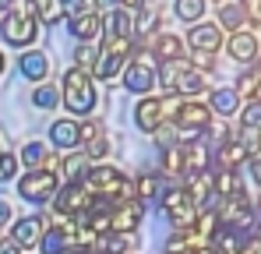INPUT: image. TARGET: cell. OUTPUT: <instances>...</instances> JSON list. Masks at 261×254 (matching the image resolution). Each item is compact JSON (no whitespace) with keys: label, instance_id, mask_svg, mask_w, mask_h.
Listing matches in <instances>:
<instances>
[{"label":"cell","instance_id":"e575fe53","mask_svg":"<svg viewBox=\"0 0 261 254\" xmlns=\"http://www.w3.org/2000/svg\"><path fill=\"white\" fill-rule=\"evenodd\" d=\"M163 173H170V176H184V156H180V141L170 145V148H163Z\"/></svg>","mask_w":261,"mask_h":254},{"label":"cell","instance_id":"d590c367","mask_svg":"<svg viewBox=\"0 0 261 254\" xmlns=\"http://www.w3.org/2000/svg\"><path fill=\"white\" fill-rule=\"evenodd\" d=\"M155 21H159V18H155V11H141V14L134 18L130 32H134V36H141V39H152V36H155Z\"/></svg>","mask_w":261,"mask_h":254},{"label":"cell","instance_id":"4dcf8cb0","mask_svg":"<svg viewBox=\"0 0 261 254\" xmlns=\"http://www.w3.org/2000/svg\"><path fill=\"white\" fill-rule=\"evenodd\" d=\"M173 14L184 21V25H198L205 18V0H176Z\"/></svg>","mask_w":261,"mask_h":254},{"label":"cell","instance_id":"7dc6e473","mask_svg":"<svg viewBox=\"0 0 261 254\" xmlns=\"http://www.w3.org/2000/svg\"><path fill=\"white\" fill-rule=\"evenodd\" d=\"M120 11H145V0H117Z\"/></svg>","mask_w":261,"mask_h":254},{"label":"cell","instance_id":"52a82bcc","mask_svg":"<svg viewBox=\"0 0 261 254\" xmlns=\"http://www.w3.org/2000/svg\"><path fill=\"white\" fill-rule=\"evenodd\" d=\"M219 222L222 226H229V230H237V233H254V201L244 194V198H229V201H219L216 209Z\"/></svg>","mask_w":261,"mask_h":254},{"label":"cell","instance_id":"e0dca14e","mask_svg":"<svg viewBox=\"0 0 261 254\" xmlns=\"http://www.w3.org/2000/svg\"><path fill=\"white\" fill-rule=\"evenodd\" d=\"M187 46H191L194 53H216L219 46H222V29L198 21V25H191V32H187Z\"/></svg>","mask_w":261,"mask_h":254},{"label":"cell","instance_id":"8992f818","mask_svg":"<svg viewBox=\"0 0 261 254\" xmlns=\"http://www.w3.org/2000/svg\"><path fill=\"white\" fill-rule=\"evenodd\" d=\"M163 212H166L173 233H184V230H191L198 222V209H194V201L187 198L184 187H166L163 191Z\"/></svg>","mask_w":261,"mask_h":254},{"label":"cell","instance_id":"c3c4849f","mask_svg":"<svg viewBox=\"0 0 261 254\" xmlns=\"http://www.w3.org/2000/svg\"><path fill=\"white\" fill-rule=\"evenodd\" d=\"M95 14L102 11V14H110V11H117V0H95V7H92Z\"/></svg>","mask_w":261,"mask_h":254},{"label":"cell","instance_id":"2e32d148","mask_svg":"<svg viewBox=\"0 0 261 254\" xmlns=\"http://www.w3.org/2000/svg\"><path fill=\"white\" fill-rule=\"evenodd\" d=\"M67 29H71V36L78 42H92V46H95V39H102V14H95V11L88 7V11H82V14L71 18Z\"/></svg>","mask_w":261,"mask_h":254},{"label":"cell","instance_id":"8fae6325","mask_svg":"<svg viewBox=\"0 0 261 254\" xmlns=\"http://www.w3.org/2000/svg\"><path fill=\"white\" fill-rule=\"evenodd\" d=\"M159 85V78H155V64H148L145 57L141 60H130L127 67H124V88L127 92H134V95H152V88Z\"/></svg>","mask_w":261,"mask_h":254},{"label":"cell","instance_id":"681fc988","mask_svg":"<svg viewBox=\"0 0 261 254\" xmlns=\"http://www.w3.org/2000/svg\"><path fill=\"white\" fill-rule=\"evenodd\" d=\"M0 254H21V251H18L14 240H0Z\"/></svg>","mask_w":261,"mask_h":254},{"label":"cell","instance_id":"db71d44e","mask_svg":"<svg viewBox=\"0 0 261 254\" xmlns=\"http://www.w3.org/2000/svg\"><path fill=\"white\" fill-rule=\"evenodd\" d=\"M7 71V57H4V49H0V74Z\"/></svg>","mask_w":261,"mask_h":254},{"label":"cell","instance_id":"816d5d0a","mask_svg":"<svg viewBox=\"0 0 261 254\" xmlns=\"http://www.w3.org/2000/svg\"><path fill=\"white\" fill-rule=\"evenodd\" d=\"M4 222H11V205H7V201H0V226H4Z\"/></svg>","mask_w":261,"mask_h":254},{"label":"cell","instance_id":"9c48e42d","mask_svg":"<svg viewBox=\"0 0 261 254\" xmlns=\"http://www.w3.org/2000/svg\"><path fill=\"white\" fill-rule=\"evenodd\" d=\"M18 194L32 205H43L57 194V173H46V169H29L25 176H18Z\"/></svg>","mask_w":261,"mask_h":254},{"label":"cell","instance_id":"ba28073f","mask_svg":"<svg viewBox=\"0 0 261 254\" xmlns=\"http://www.w3.org/2000/svg\"><path fill=\"white\" fill-rule=\"evenodd\" d=\"M170 124H173L176 134H201V131H208V124H212V110L205 103H198V99H184Z\"/></svg>","mask_w":261,"mask_h":254},{"label":"cell","instance_id":"bcb514c9","mask_svg":"<svg viewBox=\"0 0 261 254\" xmlns=\"http://www.w3.org/2000/svg\"><path fill=\"white\" fill-rule=\"evenodd\" d=\"M191 67H194V71H212V67H216V57H212V53H194Z\"/></svg>","mask_w":261,"mask_h":254},{"label":"cell","instance_id":"d6a6232c","mask_svg":"<svg viewBox=\"0 0 261 254\" xmlns=\"http://www.w3.org/2000/svg\"><path fill=\"white\" fill-rule=\"evenodd\" d=\"M95 64H99V46H92V42H78V46H74V67L85 71V74H92Z\"/></svg>","mask_w":261,"mask_h":254},{"label":"cell","instance_id":"5b68a950","mask_svg":"<svg viewBox=\"0 0 261 254\" xmlns=\"http://www.w3.org/2000/svg\"><path fill=\"white\" fill-rule=\"evenodd\" d=\"M0 32H4V42H11V46H32L36 32H39L32 4L29 7H11L7 14H0Z\"/></svg>","mask_w":261,"mask_h":254},{"label":"cell","instance_id":"30bf717a","mask_svg":"<svg viewBox=\"0 0 261 254\" xmlns=\"http://www.w3.org/2000/svg\"><path fill=\"white\" fill-rule=\"evenodd\" d=\"M53 205H57V215L60 219H82L92 209V194H88L82 184H64L60 194L53 198Z\"/></svg>","mask_w":261,"mask_h":254},{"label":"cell","instance_id":"9f6ffc18","mask_svg":"<svg viewBox=\"0 0 261 254\" xmlns=\"http://www.w3.org/2000/svg\"><path fill=\"white\" fill-rule=\"evenodd\" d=\"M254 212H261V194H258V205H254Z\"/></svg>","mask_w":261,"mask_h":254},{"label":"cell","instance_id":"6da1fadb","mask_svg":"<svg viewBox=\"0 0 261 254\" xmlns=\"http://www.w3.org/2000/svg\"><path fill=\"white\" fill-rule=\"evenodd\" d=\"M82 187H85L95 201H113V205H117V201L134 198V184H130L117 166H92Z\"/></svg>","mask_w":261,"mask_h":254},{"label":"cell","instance_id":"d4e9b609","mask_svg":"<svg viewBox=\"0 0 261 254\" xmlns=\"http://www.w3.org/2000/svg\"><path fill=\"white\" fill-rule=\"evenodd\" d=\"M21 74L29 78V82H43L46 74H49V60H46L43 49H29V53H21Z\"/></svg>","mask_w":261,"mask_h":254},{"label":"cell","instance_id":"484cf974","mask_svg":"<svg viewBox=\"0 0 261 254\" xmlns=\"http://www.w3.org/2000/svg\"><path fill=\"white\" fill-rule=\"evenodd\" d=\"M60 176H64V184H85V176H88V156L82 152H71L64 163H60Z\"/></svg>","mask_w":261,"mask_h":254},{"label":"cell","instance_id":"44dd1931","mask_svg":"<svg viewBox=\"0 0 261 254\" xmlns=\"http://www.w3.org/2000/svg\"><path fill=\"white\" fill-rule=\"evenodd\" d=\"M130 25H134V18H130L127 11H110V14H102V39H130L134 32H130Z\"/></svg>","mask_w":261,"mask_h":254},{"label":"cell","instance_id":"74e56055","mask_svg":"<svg viewBox=\"0 0 261 254\" xmlns=\"http://www.w3.org/2000/svg\"><path fill=\"white\" fill-rule=\"evenodd\" d=\"M46 156H49V152H46V148L39 145V141H29V145L21 148V163H25L29 169H43Z\"/></svg>","mask_w":261,"mask_h":254},{"label":"cell","instance_id":"7bdbcfd3","mask_svg":"<svg viewBox=\"0 0 261 254\" xmlns=\"http://www.w3.org/2000/svg\"><path fill=\"white\" fill-rule=\"evenodd\" d=\"M240 11H244V18H247V21L261 25V0H240Z\"/></svg>","mask_w":261,"mask_h":254},{"label":"cell","instance_id":"b9f144b4","mask_svg":"<svg viewBox=\"0 0 261 254\" xmlns=\"http://www.w3.org/2000/svg\"><path fill=\"white\" fill-rule=\"evenodd\" d=\"M14 173H18V156L0 152V180H14Z\"/></svg>","mask_w":261,"mask_h":254},{"label":"cell","instance_id":"f5cc1de1","mask_svg":"<svg viewBox=\"0 0 261 254\" xmlns=\"http://www.w3.org/2000/svg\"><path fill=\"white\" fill-rule=\"evenodd\" d=\"M194 254H219V251H216V247H212V244H208V247H198V251H194Z\"/></svg>","mask_w":261,"mask_h":254},{"label":"cell","instance_id":"cb8c5ba5","mask_svg":"<svg viewBox=\"0 0 261 254\" xmlns=\"http://www.w3.org/2000/svg\"><path fill=\"white\" fill-rule=\"evenodd\" d=\"M130 251V237H124V233H99L95 240H92V247H88V254H127Z\"/></svg>","mask_w":261,"mask_h":254},{"label":"cell","instance_id":"603a6c76","mask_svg":"<svg viewBox=\"0 0 261 254\" xmlns=\"http://www.w3.org/2000/svg\"><path fill=\"white\" fill-rule=\"evenodd\" d=\"M205 106H208L216 117H233V113H240V95H237L233 88H216Z\"/></svg>","mask_w":261,"mask_h":254},{"label":"cell","instance_id":"8d00e7d4","mask_svg":"<svg viewBox=\"0 0 261 254\" xmlns=\"http://www.w3.org/2000/svg\"><path fill=\"white\" fill-rule=\"evenodd\" d=\"M240 127L251 134H261V103H247L240 110Z\"/></svg>","mask_w":261,"mask_h":254},{"label":"cell","instance_id":"11a10c76","mask_svg":"<svg viewBox=\"0 0 261 254\" xmlns=\"http://www.w3.org/2000/svg\"><path fill=\"white\" fill-rule=\"evenodd\" d=\"M254 71H258V74H261V53H258V60H254Z\"/></svg>","mask_w":261,"mask_h":254},{"label":"cell","instance_id":"f907efd6","mask_svg":"<svg viewBox=\"0 0 261 254\" xmlns=\"http://www.w3.org/2000/svg\"><path fill=\"white\" fill-rule=\"evenodd\" d=\"M251 176H254V184H261V156L251 159Z\"/></svg>","mask_w":261,"mask_h":254},{"label":"cell","instance_id":"7c38bea8","mask_svg":"<svg viewBox=\"0 0 261 254\" xmlns=\"http://www.w3.org/2000/svg\"><path fill=\"white\" fill-rule=\"evenodd\" d=\"M43 233H46V219H43V215H21V219L11 222V240L18 244V251H32V247H39Z\"/></svg>","mask_w":261,"mask_h":254},{"label":"cell","instance_id":"83f0119b","mask_svg":"<svg viewBox=\"0 0 261 254\" xmlns=\"http://www.w3.org/2000/svg\"><path fill=\"white\" fill-rule=\"evenodd\" d=\"M124 67H127V60H120V57L99 49V64H95V71H92V78H99V82H113L117 74H124Z\"/></svg>","mask_w":261,"mask_h":254},{"label":"cell","instance_id":"836d02e7","mask_svg":"<svg viewBox=\"0 0 261 254\" xmlns=\"http://www.w3.org/2000/svg\"><path fill=\"white\" fill-rule=\"evenodd\" d=\"M57 103H60V88H57V85L43 82L36 92H32V106H36V110H53Z\"/></svg>","mask_w":261,"mask_h":254},{"label":"cell","instance_id":"ac0fdd59","mask_svg":"<svg viewBox=\"0 0 261 254\" xmlns=\"http://www.w3.org/2000/svg\"><path fill=\"white\" fill-rule=\"evenodd\" d=\"M247 159H251V156H247V145H244L240 138H226L216 148V166L219 169H237V166H244Z\"/></svg>","mask_w":261,"mask_h":254},{"label":"cell","instance_id":"7a4b0ae2","mask_svg":"<svg viewBox=\"0 0 261 254\" xmlns=\"http://www.w3.org/2000/svg\"><path fill=\"white\" fill-rule=\"evenodd\" d=\"M155 78H159V85H163L166 92H173V95H201V92L208 88L205 74L194 71L191 60H184V57L163 60V64L155 67Z\"/></svg>","mask_w":261,"mask_h":254},{"label":"cell","instance_id":"ffe728a7","mask_svg":"<svg viewBox=\"0 0 261 254\" xmlns=\"http://www.w3.org/2000/svg\"><path fill=\"white\" fill-rule=\"evenodd\" d=\"M148 53H155L159 64H163V60H176V57H184V39L173 36V32H155V36L148 39Z\"/></svg>","mask_w":261,"mask_h":254},{"label":"cell","instance_id":"f6af8a7d","mask_svg":"<svg viewBox=\"0 0 261 254\" xmlns=\"http://www.w3.org/2000/svg\"><path fill=\"white\" fill-rule=\"evenodd\" d=\"M106 152H110V141H106V138H99V141L85 145V156H88V159H102Z\"/></svg>","mask_w":261,"mask_h":254},{"label":"cell","instance_id":"f1b7e54d","mask_svg":"<svg viewBox=\"0 0 261 254\" xmlns=\"http://www.w3.org/2000/svg\"><path fill=\"white\" fill-rule=\"evenodd\" d=\"M233 92L240 95V99H247V103H261V74L251 67V71H244L237 85H233Z\"/></svg>","mask_w":261,"mask_h":254},{"label":"cell","instance_id":"d6986e66","mask_svg":"<svg viewBox=\"0 0 261 254\" xmlns=\"http://www.w3.org/2000/svg\"><path fill=\"white\" fill-rule=\"evenodd\" d=\"M49 141H53L60 152H74V148L82 145L78 124H74V120H53V124H49Z\"/></svg>","mask_w":261,"mask_h":254},{"label":"cell","instance_id":"f35d334b","mask_svg":"<svg viewBox=\"0 0 261 254\" xmlns=\"http://www.w3.org/2000/svg\"><path fill=\"white\" fill-rule=\"evenodd\" d=\"M39 251H43V254H64V251H67V244H64V237H60V230H57V226L43 233V240H39Z\"/></svg>","mask_w":261,"mask_h":254},{"label":"cell","instance_id":"ee69618b","mask_svg":"<svg viewBox=\"0 0 261 254\" xmlns=\"http://www.w3.org/2000/svg\"><path fill=\"white\" fill-rule=\"evenodd\" d=\"M82 11H88V0H60V14L64 18H74Z\"/></svg>","mask_w":261,"mask_h":254},{"label":"cell","instance_id":"ab89813d","mask_svg":"<svg viewBox=\"0 0 261 254\" xmlns=\"http://www.w3.org/2000/svg\"><path fill=\"white\" fill-rule=\"evenodd\" d=\"M102 53H113V57L127 60L130 53H134V36H130V39H106V46H102Z\"/></svg>","mask_w":261,"mask_h":254},{"label":"cell","instance_id":"277c9868","mask_svg":"<svg viewBox=\"0 0 261 254\" xmlns=\"http://www.w3.org/2000/svg\"><path fill=\"white\" fill-rule=\"evenodd\" d=\"M64 88H60V95H64V106L74 113V117H88L92 110H95V78L85 74V71H78V67H67L64 71Z\"/></svg>","mask_w":261,"mask_h":254},{"label":"cell","instance_id":"4fadbf2b","mask_svg":"<svg viewBox=\"0 0 261 254\" xmlns=\"http://www.w3.org/2000/svg\"><path fill=\"white\" fill-rule=\"evenodd\" d=\"M141 222H145V205H141V201H134V198L117 201V205H113V212H110V230H113V233L130 237Z\"/></svg>","mask_w":261,"mask_h":254},{"label":"cell","instance_id":"1f68e13d","mask_svg":"<svg viewBox=\"0 0 261 254\" xmlns=\"http://www.w3.org/2000/svg\"><path fill=\"white\" fill-rule=\"evenodd\" d=\"M32 4V14L39 25H57L64 14H60V0H29Z\"/></svg>","mask_w":261,"mask_h":254},{"label":"cell","instance_id":"3957f363","mask_svg":"<svg viewBox=\"0 0 261 254\" xmlns=\"http://www.w3.org/2000/svg\"><path fill=\"white\" fill-rule=\"evenodd\" d=\"M180 95L173 92H166V95H145V99H138V106H134V124L141 127V131H148V134H155L163 124H170L176 117V110H180Z\"/></svg>","mask_w":261,"mask_h":254},{"label":"cell","instance_id":"60d3db41","mask_svg":"<svg viewBox=\"0 0 261 254\" xmlns=\"http://www.w3.org/2000/svg\"><path fill=\"white\" fill-rule=\"evenodd\" d=\"M78 134H82V145H92V141L106 138V131H102L99 120H85V124H78Z\"/></svg>","mask_w":261,"mask_h":254},{"label":"cell","instance_id":"4316f807","mask_svg":"<svg viewBox=\"0 0 261 254\" xmlns=\"http://www.w3.org/2000/svg\"><path fill=\"white\" fill-rule=\"evenodd\" d=\"M163 176L159 173H141L138 180H134V201H148V198H163Z\"/></svg>","mask_w":261,"mask_h":254},{"label":"cell","instance_id":"f546056e","mask_svg":"<svg viewBox=\"0 0 261 254\" xmlns=\"http://www.w3.org/2000/svg\"><path fill=\"white\" fill-rule=\"evenodd\" d=\"M244 25H247V18L240 11V4H219V29H229V36H233Z\"/></svg>","mask_w":261,"mask_h":254},{"label":"cell","instance_id":"9a60e30c","mask_svg":"<svg viewBox=\"0 0 261 254\" xmlns=\"http://www.w3.org/2000/svg\"><path fill=\"white\" fill-rule=\"evenodd\" d=\"M180 156H184V176L187 173H201L212 163V152H208V145L201 138H184L180 141Z\"/></svg>","mask_w":261,"mask_h":254},{"label":"cell","instance_id":"7402d4cb","mask_svg":"<svg viewBox=\"0 0 261 254\" xmlns=\"http://www.w3.org/2000/svg\"><path fill=\"white\" fill-rule=\"evenodd\" d=\"M216 173V198L219 201H229V198H244V180L237 169H212Z\"/></svg>","mask_w":261,"mask_h":254},{"label":"cell","instance_id":"5bb4252c","mask_svg":"<svg viewBox=\"0 0 261 254\" xmlns=\"http://www.w3.org/2000/svg\"><path fill=\"white\" fill-rule=\"evenodd\" d=\"M226 53L237 60V64H254L261 53V42L254 32H247V29H240V32H233L229 39H226Z\"/></svg>","mask_w":261,"mask_h":254}]
</instances>
